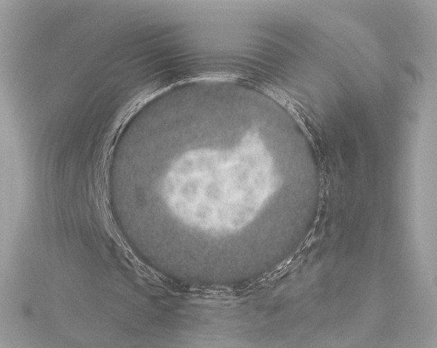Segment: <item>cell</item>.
<instances>
[{
    "label": "cell",
    "mask_w": 437,
    "mask_h": 348,
    "mask_svg": "<svg viewBox=\"0 0 437 348\" xmlns=\"http://www.w3.org/2000/svg\"><path fill=\"white\" fill-rule=\"evenodd\" d=\"M279 186L273 161L257 132L234 148H201L183 155L163 183L169 208L186 224L229 233L250 223Z\"/></svg>",
    "instance_id": "cell-1"
}]
</instances>
